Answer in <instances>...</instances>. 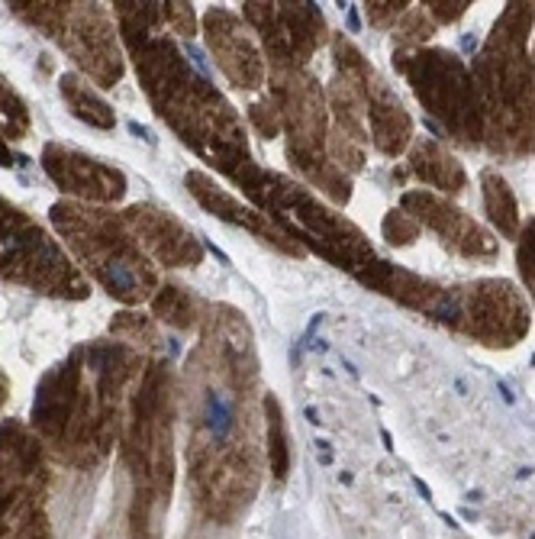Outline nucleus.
<instances>
[{
    "label": "nucleus",
    "mask_w": 535,
    "mask_h": 539,
    "mask_svg": "<svg viewBox=\"0 0 535 539\" xmlns=\"http://www.w3.org/2000/svg\"><path fill=\"white\" fill-rule=\"evenodd\" d=\"M242 13L261 33L274 71H297L316 49L323 17L313 3H245Z\"/></svg>",
    "instance_id": "obj_1"
},
{
    "label": "nucleus",
    "mask_w": 535,
    "mask_h": 539,
    "mask_svg": "<svg viewBox=\"0 0 535 539\" xmlns=\"http://www.w3.org/2000/svg\"><path fill=\"white\" fill-rule=\"evenodd\" d=\"M207 39L219 68L226 71L235 87L251 91V87H258L265 81V62H261L258 45L233 13L213 10L207 17Z\"/></svg>",
    "instance_id": "obj_2"
},
{
    "label": "nucleus",
    "mask_w": 535,
    "mask_h": 539,
    "mask_svg": "<svg viewBox=\"0 0 535 539\" xmlns=\"http://www.w3.org/2000/svg\"><path fill=\"white\" fill-rule=\"evenodd\" d=\"M187 185H193V191H197V197H200L203 203H207L213 213H219L223 220H229V223H239V227H245L249 233H255L258 239H265V243H271L274 249H281V252L287 255H300V245L293 243L291 236H287V229H281L271 217H265V213L258 210V207H249V203H239L235 197H229L226 191H219V187H213L207 181V178L200 175H191L187 178Z\"/></svg>",
    "instance_id": "obj_3"
},
{
    "label": "nucleus",
    "mask_w": 535,
    "mask_h": 539,
    "mask_svg": "<svg viewBox=\"0 0 535 539\" xmlns=\"http://www.w3.org/2000/svg\"><path fill=\"white\" fill-rule=\"evenodd\" d=\"M265 433H268V468L274 475V481L287 478V465H291V446H287V430H284V413L274 397H265Z\"/></svg>",
    "instance_id": "obj_4"
},
{
    "label": "nucleus",
    "mask_w": 535,
    "mask_h": 539,
    "mask_svg": "<svg viewBox=\"0 0 535 539\" xmlns=\"http://www.w3.org/2000/svg\"><path fill=\"white\" fill-rule=\"evenodd\" d=\"M251 123L258 127V133L265 136V139H271V136H277V129H281V113H277L274 101H261L255 103V107L249 110Z\"/></svg>",
    "instance_id": "obj_5"
}]
</instances>
